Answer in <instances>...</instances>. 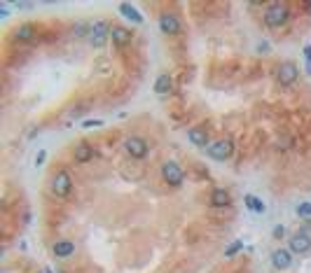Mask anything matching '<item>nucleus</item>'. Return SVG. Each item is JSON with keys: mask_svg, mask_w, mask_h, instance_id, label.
Returning <instances> with one entry per match:
<instances>
[{"mask_svg": "<svg viewBox=\"0 0 311 273\" xmlns=\"http://www.w3.org/2000/svg\"><path fill=\"white\" fill-rule=\"evenodd\" d=\"M124 152H127L131 159H145L150 154V145H148V140H143V138L131 136L124 140Z\"/></svg>", "mask_w": 311, "mask_h": 273, "instance_id": "5", "label": "nucleus"}, {"mask_svg": "<svg viewBox=\"0 0 311 273\" xmlns=\"http://www.w3.org/2000/svg\"><path fill=\"white\" fill-rule=\"evenodd\" d=\"M288 250L292 254H307V252H311V236L307 231H295L288 241Z\"/></svg>", "mask_w": 311, "mask_h": 273, "instance_id": "6", "label": "nucleus"}, {"mask_svg": "<svg viewBox=\"0 0 311 273\" xmlns=\"http://www.w3.org/2000/svg\"><path fill=\"white\" fill-rule=\"evenodd\" d=\"M271 266L276 271H288L292 266V252L286 250V248H279V250L271 252Z\"/></svg>", "mask_w": 311, "mask_h": 273, "instance_id": "10", "label": "nucleus"}, {"mask_svg": "<svg viewBox=\"0 0 311 273\" xmlns=\"http://www.w3.org/2000/svg\"><path fill=\"white\" fill-rule=\"evenodd\" d=\"M187 140H190L192 145L206 147V149H208V145H211V138H208V133H206V128H201V126H192V128L187 131Z\"/></svg>", "mask_w": 311, "mask_h": 273, "instance_id": "11", "label": "nucleus"}, {"mask_svg": "<svg viewBox=\"0 0 311 273\" xmlns=\"http://www.w3.org/2000/svg\"><path fill=\"white\" fill-rule=\"evenodd\" d=\"M91 159H94V147L89 145V143H80L75 147V161L77 164H87Z\"/></svg>", "mask_w": 311, "mask_h": 273, "instance_id": "16", "label": "nucleus"}, {"mask_svg": "<svg viewBox=\"0 0 311 273\" xmlns=\"http://www.w3.org/2000/svg\"><path fill=\"white\" fill-rule=\"evenodd\" d=\"M297 77H300V68H297L292 61H286V63H281L279 65L276 80H279L281 86H292V84L297 82Z\"/></svg>", "mask_w": 311, "mask_h": 273, "instance_id": "7", "label": "nucleus"}, {"mask_svg": "<svg viewBox=\"0 0 311 273\" xmlns=\"http://www.w3.org/2000/svg\"><path fill=\"white\" fill-rule=\"evenodd\" d=\"M161 178L166 185H171V187H182V182H185V170L178 161H164L161 164Z\"/></svg>", "mask_w": 311, "mask_h": 273, "instance_id": "2", "label": "nucleus"}, {"mask_svg": "<svg viewBox=\"0 0 311 273\" xmlns=\"http://www.w3.org/2000/svg\"><path fill=\"white\" fill-rule=\"evenodd\" d=\"M119 14H122L124 19L133 21V23H143V14H140L133 5H129V2H122V5H119Z\"/></svg>", "mask_w": 311, "mask_h": 273, "instance_id": "17", "label": "nucleus"}, {"mask_svg": "<svg viewBox=\"0 0 311 273\" xmlns=\"http://www.w3.org/2000/svg\"><path fill=\"white\" fill-rule=\"evenodd\" d=\"M244 203H246V208H248V210H253V212H260V215H262V212L267 210L265 201L258 199V196H253V194H246V196H244Z\"/></svg>", "mask_w": 311, "mask_h": 273, "instance_id": "19", "label": "nucleus"}, {"mask_svg": "<svg viewBox=\"0 0 311 273\" xmlns=\"http://www.w3.org/2000/svg\"><path fill=\"white\" fill-rule=\"evenodd\" d=\"M309 7H311V5H309Z\"/></svg>", "mask_w": 311, "mask_h": 273, "instance_id": "26", "label": "nucleus"}, {"mask_svg": "<svg viewBox=\"0 0 311 273\" xmlns=\"http://www.w3.org/2000/svg\"><path fill=\"white\" fill-rule=\"evenodd\" d=\"M44 161V152H40V154H38V157H35V166H40V164H43Z\"/></svg>", "mask_w": 311, "mask_h": 273, "instance_id": "25", "label": "nucleus"}, {"mask_svg": "<svg viewBox=\"0 0 311 273\" xmlns=\"http://www.w3.org/2000/svg\"><path fill=\"white\" fill-rule=\"evenodd\" d=\"M110 23L108 21H96L91 28H89V42L94 44V47H103L106 44V40L110 38Z\"/></svg>", "mask_w": 311, "mask_h": 273, "instance_id": "8", "label": "nucleus"}, {"mask_svg": "<svg viewBox=\"0 0 311 273\" xmlns=\"http://www.w3.org/2000/svg\"><path fill=\"white\" fill-rule=\"evenodd\" d=\"M35 35H38V31H35L33 23H22V26L14 31V40L17 42H31V40H35Z\"/></svg>", "mask_w": 311, "mask_h": 273, "instance_id": "15", "label": "nucleus"}, {"mask_svg": "<svg viewBox=\"0 0 311 273\" xmlns=\"http://www.w3.org/2000/svg\"><path fill=\"white\" fill-rule=\"evenodd\" d=\"M180 19L173 12H161L159 14V31L164 35H178L180 33Z\"/></svg>", "mask_w": 311, "mask_h": 273, "instance_id": "9", "label": "nucleus"}, {"mask_svg": "<svg viewBox=\"0 0 311 273\" xmlns=\"http://www.w3.org/2000/svg\"><path fill=\"white\" fill-rule=\"evenodd\" d=\"M288 19H290V7L286 2H271V5H267V10L262 14V21L269 28H281L283 23H288Z\"/></svg>", "mask_w": 311, "mask_h": 273, "instance_id": "1", "label": "nucleus"}, {"mask_svg": "<svg viewBox=\"0 0 311 273\" xmlns=\"http://www.w3.org/2000/svg\"><path fill=\"white\" fill-rule=\"evenodd\" d=\"M110 38H112V42H115L117 47H124V44H129V42L133 40V33H131L129 28H124V26H112Z\"/></svg>", "mask_w": 311, "mask_h": 273, "instance_id": "13", "label": "nucleus"}, {"mask_svg": "<svg viewBox=\"0 0 311 273\" xmlns=\"http://www.w3.org/2000/svg\"><path fill=\"white\" fill-rule=\"evenodd\" d=\"M173 89V80H171V75H159V77H157V82H155V91H157V94L159 96H166L169 94V91H171Z\"/></svg>", "mask_w": 311, "mask_h": 273, "instance_id": "18", "label": "nucleus"}, {"mask_svg": "<svg viewBox=\"0 0 311 273\" xmlns=\"http://www.w3.org/2000/svg\"><path fill=\"white\" fill-rule=\"evenodd\" d=\"M304 61H307V73L311 75V44L304 47Z\"/></svg>", "mask_w": 311, "mask_h": 273, "instance_id": "22", "label": "nucleus"}, {"mask_svg": "<svg viewBox=\"0 0 311 273\" xmlns=\"http://www.w3.org/2000/svg\"><path fill=\"white\" fill-rule=\"evenodd\" d=\"M241 248H244V241L229 243V245H227V250H225V257H234V254H236L239 250H241Z\"/></svg>", "mask_w": 311, "mask_h": 273, "instance_id": "20", "label": "nucleus"}, {"mask_svg": "<svg viewBox=\"0 0 311 273\" xmlns=\"http://www.w3.org/2000/svg\"><path fill=\"white\" fill-rule=\"evenodd\" d=\"M211 206L213 208H229L232 206V196H229V191L222 187L213 189V194H211Z\"/></svg>", "mask_w": 311, "mask_h": 273, "instance_id": "14", "label": "nucleus"}, {"mask_svg": "<svg viewBox=\"0 0 311 273\" xmlns=\"http://www.w3.org/2000/svg\"><path fill=\"white\" fill-rule=\"evenodd\" d=\"M101 124H103L101 119H87V122H82V126H85V128H91V126H101Z\"/></svg>", "mask_w": 311, "mask_h": 273, "instance_id": "23", "label": "nucleus"}, {"mask_svg": "<svg viewBox=\"0 0 311 273\" xmlns=\"http://www.w3.org/2000/svg\"><path fill=\"white\" fill-rule=\"evenodd\" d=\"M49 189H52V194H56V196H68L70 191H73V178H70V173L68 170H56L54 173V178L52 182H49Z\"/></svg>", "mask_w": 311, "mask_h": 273, "instance_id": "3", "label": "nucleus"}, {"mask_svg": "<svg viewBox=\"0 0 311 273\" xmlns=\"http://www.w3.org/2000/svg\"><path fill=\"white\" fill-rule=\"evenodd\" d=\"M52 252H54V257L56 259H68L70 254H75V243L73 241H56L52 245Z\"/></svg>", "mask_w": 311, "mask_h": 273, "instance_id": "12", "label": "nucleus"}, {"mask_svg": "<svg viewBox=\"0 0 311 273\" xmlns=\"http://www.w3.org/2000/svg\"><path fill=\"white\" fill-rule=\"evenodd\" d=\"M295 212H297L300 217H311V203H300Z\"/></svg>", "mask_w": 311, "mask_h": 273, "instance_id": "21", "label": "nucleus"}, {"mask_svg": "<svg viewBox=\"0 0 311 273\" xmlns=\"http://www.w3.org/2000/svg\"><path fill=\"white\" fill-rule=\"evenodd\" d=\"M283 233H286L283 227H274V238H283Z\"/></svg>", "mask_w": 311, "mask_h": 273, "instance_id": "24", "label": "nucleus"}, {"mask_svg": "<svg viewBox=\"0 0 311 273\" xmlns=\"http://www.w3.org/2000/svg\"><path fill=\"white\" fill-rule=\"evenodd\" d=\"M208 157L215 159V161H227V159L234 154V140L232 138H222V140H215L208 145Z\"/></svg>", "mask_w": 311, "mask_h": 273, "instance_id": "4", "label": "nucleus"}]
</instances>
